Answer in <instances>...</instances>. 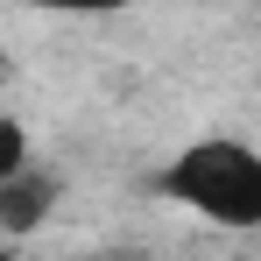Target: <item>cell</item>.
I'll use <instances>...</instances> for the list:
<instances>
[{
    "label": "cell",
    "mask_w": 261,
    "mask_h": 261,
    "mask_svg": "<svg viewBox=\"0 0 261 261\" xmlns=\"http://www.w3.org/2000/svg\"><path fill=\"white\" fill-rule=\"evenodd\" d=\"M163 198L205 226L261 233V148L240 134H205V141L176 148L163 170Z\"/></svg>",
    "instance_id": "1"
},
{
    "label": "cell",
    "mask_w": 261,
    "mask_h": 261,
    "mask_svg": "<svg viewBox=\"0 0 261 261\" xmlns=\"http://www.w3.org/2000/svg\"><path fill=\"white\" fill-rule=\"evenodd\" d=\"M21 170H29V127L14 113H0V184H14Z\"/></svg>",
    "instance_id": "3"
},
{
    "label": "cell",
    "mask_w": 261,
    "mask_h": 261,
    "mask_svg": "<svg viewBox=\"0 0 261 261\" xmlns=\"http://www.w3.org/2000/svg\"><path fill=\"white\" fill-rule=\"evenodd\" d=\"M0 261H14V254H7V247H0Z\"/></svg>",
    "instance_id": "4"
},
{
    "label": "cell",
    "mask_w": 261,
    "mask_h": 261,
    "mask_svg": "<svg viewBox=\"0 0 261 261\" xmlns=\"http://www.w3.org/2000/svg\"><path fill=\"white\" fill-rule=\"evenodd\" d=\"M57 176L49 170H21L14 184H0V233L7 240H29V233H43L49 212H57Z\"/></svg>",
    "instance_id": "2"
}]
</instances>
